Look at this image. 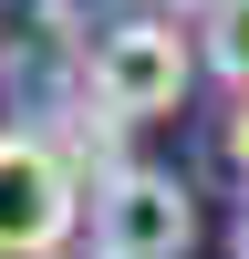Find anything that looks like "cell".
I'll list each match as a JSON object with an SVG mask.
<instances>
[{"label": "cell", "mask_w": 249, "mask_h": 259, "mask_svg": "<svg viewBox=\"0 0 249 259\" xmlns=\"http://www.w3.org/2000/svg\"><path fill=\"white\" fill-rule=\"evenodd\" d=\"M197 41L177 31V11H124L94 31V52H83V94L114 104L124 124H166L187 104V83H197Z\"/></svg>", "instance_id": "1"}, {"label": "cell", "mask_w": 249, "mask_h": 259, "mask_svg": "<svg viewBox=\"0 0 249 259\" xmlns=\"http://www.w3.org/2000/svg\"><path fill=\"white\" fill-rule=\"evenodd\" d=\"M83 187L42 124H0V259H62L83 239Z\"/></svg>", "instance_id": "2"}, {"label": "cell", "mask_w": 249, "mask_h": 259, "mask_svg": "<svg viewBox=\"0 0 249 259\" xmlns=\"http://www.w3.org/2000/svg\"><path fill=\"white\" fill-rule=\"evenodd\" d=\"M197 249V197L166 166H124L83 207V259H187Z\"/></svg>", "instance_id": "3"}, {"label": "cell", "mask_w": 249, "mask_h": 259, "mask_svg": "<svg viewBox=\"0 0 249 259\" xmlns=\"http://www.w3.org/2000/svg\"><path fill=\"white\" fill-rule=\"evenodd\" d=\"M42 135H52V156L73 166V187H83V197H104V187L135 166V156H124V135H135V124H124L114 104H94V94H62L52 114H42Z\"/></svg>", "instance_id": "4"}, {"label": "cell", "mask_w": 249, "mask_h": 259, "mask_svg": "<svg viewBox=\"0 0 249 259\" xmlns=\"http://www.w3.org/2000/svg\"><path fill=\"white\" fill-rule=\"evenodd\" d=\"M197 52H208V73L228 83V94H249V0H228L218 21L197 31Z\"/></svg>", "instance_id": "5"}, {"label": "cell", "mask_w": 249, "mask_h": 259, "mask_svg": "<svg viewBox=\"0 0 249 259\" xmlns=\"http://www.w3.org/2000/svg\"><path fill=\"white\" fill-rule=\"evenodd\" d=\"M218 166H228V177L249 187V94H239V104L218 114Z\"/></svg>", "instance_id": "6"}, {"label": "cell", "mask_w": 249, "mask_h": 259, "mask_svg": "<svg viewBox=\"0 0 249 259\" xmlns=\"http://www.w3.org/2000/svg\"><path fill=\"white\" fill-rule=\"evenodd\" d=\"M156 11H177V21H218L228 0H156Z\"/></svg>", "instance_id": "7"}, {"label": "cell", "mask_w": 249, "mask_h": 259, "mask_svg": "<svg viewBox=\"0 0 249 259\" xmlns=\"http://www.w3.org/2000/svg\"><path fill=\"white\" fill-rule=\"evenodd\" d=\"M228 259H249V197H239V218H228Z\"/></svg>", "instance_id": "8"}]
</instances>
